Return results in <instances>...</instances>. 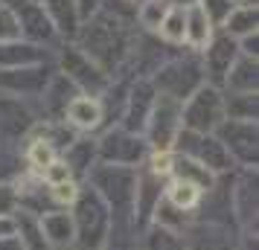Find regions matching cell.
<instances>
[{
    "mask_svg": "<svg viewBox=\"0 0 259 250\" xmlns=\"http://www.w3.org/2000/svg\"><path fill=\"white\" fill-rule=\"evenodd\" d=\"M157 84L163 87V96H172L178 102H184L187 96H192L201 87V70L192 61H178L160 70Z\"/></svg>",
    "mask_w": 259,
    "mask_h": 250,
    "instance_id": "30bf717a",
    "label": "cell"
},
{
    "mask_svg": "<svg viewBox=\"0 0 259 250\" xmlns=\"http://www.w3.org/2000/svg\"><path fill=\"white\" fill-rule=\"evenodd\" d=\"M64 119L79 131H94L102 122V102L96 96H73L64 108Z\"/></svg>",
    "mask_w": 259,
    "mask_h": 250,
    "instance_id": "5bb4252c",
    "label": "cell"
},
{
    "mask_svg": "<svg viewBox=\"0 0 259 250\" xmlns=\"http://www.w3.org/2000/svg\"><path fill=\"white\" fill-rule=\"evenodd\" d=\"M224 119L256 122V93H230L224 99Z\"/></svg>",
    "mask_w": 259,
    "mask_h": 250,
    "instance_id": "7402d4cb",
    "label": "cell"
},
{
    "mask_svg": "<svg viewBox=\"0 0 259 250\" xmlns=\"http://www.w3.org/2000/svg\"><path fill=\"white\" fill-rule=\"evenodd\" d=\"M215 131H219V143L227 148V155L242 160L245 166H256V122L224 119Z\"/></svg>",
    "mask_w": 259,
    "mask_h": 250,
    "instance_id": "52a82bcc",
    "label": "cell"
},
{
    "mask_svg": "<svg viewBox=\"0 0 259 250\" xmlns=\"http://www.w3.org/2000/svg\"><path fill=\"white\" fill-rule=\"evenodd\" d=\"M99 157L105 163H114V166H137L143 160V140L137 134L125 131V128H117V131H108L99 143Z\"/></svg>",
    "mask_w": 259,
    "mask_h": 250,
    "instance_id": "ba28073f",
    "label": "cell"
},
{
    "mask_svg": "<svg viewBox=\"0 0 259 250\" xmlns=\"http://www.w3.org/2000/svg\"><path fill=\"white\" fill-rule=\"evenodd\" d=\"M44 12H47L53 29H59L64 35H76V29H79L76 0H44Z\"/></svg>",
    "mask_w": 259,
    "mask_h": 250,
    "instance_id": "e0dca14e",
    "label": "cell"
},
{
    "mask_svg": "<svg viewBox=\"0 0 259 250\" xmlns=\"http://www.w3.org/2000/svg\"><path fill=\"white\" fill-rule=\"evenodd\" d=\"M207 192L198 189L195 183H189V180H178V178H169V183L163 186V201L178 210V213H189V210H198L201 198H204Z\"/></svg>",
    "mask_w": 259,
    "mask_h": 250,
    "instance_id": "9a60e30c",
    "label": "cell"
},
{
    "mask_svg": "<svg viewBox=\"0 0 259 250\" xmlns=\"http://www.w3.org/2000/svg\"><path fill=\"white\" fill-rule=\"evenodd\" d=\"M41 70H21V67H15V70H0V84L3 87H12V90H41L44 84H47V76L41 79L38 76Z\"/></svg>",
    "mask_w": 259,
    "mask_h": 250,
    "instance_id": "44dd1931",
    "label": "cell"
},
{
    "mask_svg": "<svg viewBox=\"0 0 259 250\" xmlns=\"http://www.w3.org/2000/svg\"><path fill=\"white\" fill-rule=\"evenodd\" d=\"M18 38H21V26H18L15 12L0 6V44H6V41H18Z\"/></svg>",
    "mask_w": 259,
    "mask_h": 250,
    "instance_id": "4dcf8cb0",
    "label": "cell"
},
{
    "mask_svg": "<svg viewBox=\"0 0 259 250\" xmlns=\"http://www.w3.org/2000/svg\"><path fill=\"white\" fill-rule=\"evenodd\" d=\"M184 12H187L184 38H187V41H189L195 49H204V47L212 41V24H210V18L204 15V9H201L198 3H192L189 9H184Z\"/></svg>",
    "mask_w": 259,
    "mask_h": 250,
    "instance_id": "ac0fdd59",
    "label": "cell"
},
{
    "mask_svg": "<svg viewBox=\"0 0 259 250\" xmlns=\"http://www.w3.org/2000/svg\"><path fill=\"white\" fill-rule=\"evenodd\" d=\"M15 18H18V26H21V35L32 38V41H50V38L56 35V29L50 24L44 6L35 3V0H21Z\"/></svg>",
    "mask_w": 259,
    "mask_h": 250,
    "instance_id": "4fadbf2b",
    "label": "cell"
},
{
    "mask_svg": "<svg viewBox=\"0 0 259 250\" xmlns=\"http://www.w3.org/2000/svg\"><path fill=\"white\" fill-rule=\"evenodd\" d=\"M184 26H187V12H184V6H169L157 29H160V35H163L166 41L178 44V41H184Z\"/></svg>",
    "mask_w": 259,
    "mask_h": 250,
    "instance_id": "d4e9b609",
    "label": "cell"
},
{
    "mask_svg": "<svg viewBox=\"0 0 259 250\" xmlns=\"http://www.w3.org/2000/svg\"><path fill=\"white\" fill-rule=\"evenodd\" d=\"M41 59H44V53L32 44H21V41L0 44V70H15L21 64H38Z\"/></svg>",
    "mask_w": 259,
    "mask_h": 250,
    "instance_id": "d6986e66",
    "label": "cell"
},
{
    "mask_svg": "<svg viewBox=\"0 0 259 250\" xmlns=\"http://www.w3.org/2000/svg\"><path fill=\"white\" fill-rule=\"evenodd\" d=\"M79 183L76 180H64V183H56V186H50V201L59 204V207H73L76 198H79Z\"/></svg>",
    "mask_w": 259,
    "mask_h": 250,
    "instance_id": "f1b7e54d",
    "label": "cell"
},
{
    "mask_svg": "<svg viewBox=\"0 0 259 250\" xmlns=\"http://www.w3.org/2000/svg\"><path fill=\"white\" fill-rule=\"evenodd\" d=\"M73 207H76V213H73L76 241L82 244V250H99L111 230V215H114L111 207L94 189H82Z\"/></svg>",
    "mask_w": 259,
    "mask_h": 250,
    "instance_id": "7a4b0ae2",
    "label": "cell"
},
{
    "mask_svg": "<svg viewBox=\"0 0 259 250\" xmlns=\"http://www.w3.org/2000/svg\"><path fill=\"white\" fill-rule=\"evenodd\" d=\"M175 143L181 145V152L184 157L189 160H195L198 166H204L207 172H227L230 163H233V157L227 155V148L219 143V137H212V134H192V131H178Z\"/></svg>",
    "mask_w": 259,
    "mask_h": 250,
    "instance_id": "8992f818",
    "label": "cell"
},
{
    "mask_svg": "<svg viewBox=\"0 0 259 250\" xmlns=\"http://www.w3.org/2000/svg\"><path fill=\"white\" fill-rule=\"evenodd\" d=\"M184 3H189V6H192V3H195V0H178V6H184Z\"/></svg>",
    "mask_w": 259,
    "mask_h": 250,
    "instance_id": "d590c367",
    "label": "cell"
},
{
    "mask_svg": "<svg viewBox=\"0 0 259 250\" xmlns=\"http://www.w3.org/2000/svg\"><path fill=\"white\" fill-rule=\"evenodd\" d=\"M224 122V96L212 84H201L187 105H181V128L192 134H212Z\"/></svg>",
    "mask_w": 259,
    "mask_h": 250,
    "instance_id": "277c9868",
    "label": "cell"
},
{
    "mask_svg": "<svg viewBox=\"0 0 259 250\" xmlns=\"http://www.w3.org/2000/svg\"><path fill=\"white\" fill-rule=\"evenodd\" d=\"M224 82L230 93H256V59H236Z\"/></svg>",
    "mask_w": 259,
    "mask_h": 250,
    "instance_id": "ffe728a7",
    "label": "cell"
},
{
    "mask_svg": "<svg viewBox=\"0 0 259 250\" xmlns=\"http://www.w3.org/2000/svg\"><path fill=\"white\" fill-rule=\"evenodd\" d=\"M61 67H64V76H67V82L79 84L84 90H91L88 96H94L96 90H102L105 87V70H99L94 61L84 56L79 47H67L64 49V56H61Z\"/></svg>",
    "mask_w": 259,
    "mask_h": 250,
    "instance_id": "9c48e42d",
    "label": "cell"
},
{
    "mask_svg": "<svg viewBox=\"0 0 259 250\" xmlns=\"http://www.w3.org/2000/svg\"><path fill=\"white\" fill-rule=\"evenodd\" d=\"M94 143H88V140H76V143L67 148V166L70 172H91V160H94Z\"/></svg>",
    "mask_w": 259,
    "mask_h": 250,
    "instance_id": "4316f807",
    "label": "cell"
},
{
    "mask_svg": "<svg viewBox=\"0 0 259 250\" xmlns=\"http://www.w3.org/2000/svg\"><path fill=\"white\" fill-rule=\"evenodd\" d=\"M154 90L152 84L140 82L137 87H134V93H131L128 99V114H125V131H140V128H146V119H149V114H152V105H154Z\"/></svg>",
    "mask_w": 259,
    "mask_h": 250,
    "instance_id": "2e32d148",
    "label": "cell"
},
{
    "mask_svg": "<svg viewBox=\"0 0 259 250\" xmlns=\"http://www.w3.org/2000/svg\"><path fill=\"white\" fill-rule=\"evenodd\" d=\"M96 6H99V0H76V9H79V21L82 18H91L96 12Z\"/></svg>",
    "mask_w": 259,
    "mask_h": 250,
    "instance_id": "e575fe53",
    "label": "cell"
},
{
    "mask_svg": "<svg viewBox=\"0 0 259 250\" xmlns=\"http://www.w3.org/2000/svg\"><path fill=\"white\" fill-rule=\"evenodd\" d=\"M166 9H169V6H166L163 0H149V3H143V9H140V24L149 26V29H157V26H160V21H163Z\"/></svg>",
    "mask_w": 259,
    "mask_h": 250,
    "instance_id": "f546056e",
    "label": "cell"
},
{
    "mask_svg": "<svg viewBox=\"0 0 259 250\" xmlns=\"http://www.w3.org/2000/svg\"><path fill=\"white\" fill-rule=\"evenodd\" d=\"M198 6L210 18V24H224L227 15L236 9V0H198Z\"/></svg>",
    "mask_w": 259,
    "mask_h": 250,
    "instance_id": "83f0119b",
    "label": "cell"
},
{
    "mask_svg": "<svg viewBox=\"0 0 259 250\" xmlns=\"http://www.w3.org/2000/svg\"><path fill=\"white\" fill-rule=\"evenodd\" d=\"M181 105L172 96H157L152 105V114L146 119V128H149V140H152L154 152H172L175 137L181 131Z\"/></svg>",
    "mask_w": 259,
    "mask_h": 250,
    "instance_id": "5b68a950",
    "label": "cell"
},
{
    "mask_svg": "<svg viewBox=\"0 0 259 250\" xmlns=\"http://www.w3.org/2000/svg\"><path fill=\"white\" fill-rule=\"evenodd\" d=\"M236 56H239V44H236L230 35H222V38H215V41L207 44L204 70H207V76H210L212 87L227 79V73H230V67H233Z\"/></svg>",
    "mask_w": 259,
    "mask_h": 250,
    "instance_id": "7c38bea8",
    "label": "cell"
},
{
    "mask_svg": "<svg viewBox=\"0 0 259 250\" xmlns=\"http://www.w3.org/2000/svg\"><path fill=\"white\" fill-rule=\"evenodd\" d=\"M149 250H187L184 247V236L178 230H169V227H154L149 233V241H146Z\"/></svg>",
    "mask_w": 259,
    "mask_h": 250,
    "instance_id": "484cf974",
    "label": "cell"
},
{
    "mask_svg": "<svg viewBox=\"0 0 259 250\" xmlns=\"http://www.w3.org/2000/svg\"><path fill=\"white\" fill-rule=\"evenodd\" d=\"M94 61L99 70H111L122 56H125V32L117 18L111 15H96L88 21L82 32V47H79Z\"/></svg>",
    "mask_w": 259,
    "mask_h": 250,
    "instance_id": "6da1fadb",
    "label": "cell"
},
{
    "mask_svg": "<svg viewBox=\"0 0 259 250\" xmlns=\"http://www.w3.org/2000/svg\"><path fill=\"white\" fill-rule=\"evenodd\" d=\"M15 204H18L15 189L12 186H6V183H0V215H9L15 210Z\"/></svg>",
    "mask_w": 259,
    "mask_h": 250,
    "instance_id": "d6a6232c",
    "label": "cell"
},
{
    "mask_svg": "<svg viewBox=\"0 0 259 250\" xmlns=\"http://www.w3.org/2000/svg\"><path fill=\"white\" fill-rule=\"evenodd\" d=\"M38 227L41 236L53 250H67L76 244V224H73V213L67 210H53V213H38Z\"/></svg>",
    "mask_w": 259,
    "mask_h": 250,
    "instance_id": "8fae6325",
    "label": "cell"
},
{
    "mask_svg": "<svg viewBox=\"0 0 259 250\" xmlns=\"http://www.w3.org/2000/svg\"><path fill=\"white\" fill-rule=\"evenodd\" d=\"M224 29H227L230 38L253 35V32H256V9H250V6L233 9V12L227 15V21H224Z\"/></svg>",
    "mask_w": 259,
    "mask_h": 250,
    "instance_id": "603a6c76",
    "label": "cell"
},
{
    "mask_svg": "<svg viewBox=\"0 0 259 250\" xmlns=\"http://www.w3.org/2000/svg\"><path fill=\"white\" fill-rule=\"evenodd\" d=\"M15 236H18V221H15V215H0V241L15 238Z\"/></svg>",
    "mask_w": 259,
    "mask_h": 250,
    "instance_id": "836d02e7",
    "label": "cell"
},
{
    "mask_svg": "<svg viewBox=\"0 0 259 250\" xmlns=\"http://www.w3.org/2000/svg\"><path fill=\"white\" fill-rule=\"evenodd\" d=\"M41 178H44V183H47V186H56V183L73 180V172H70V166H67L64 160H56L53 166H47L44 172H41Z\"/></svg>",
    "mask_w": 259,
    "mask_h": 250,
    "instance_id": "1f68e13d",
    "label": "cell"
},
{
    "mask_svg": "<svg viewBox=\"0 0 259 250\" xmlns=\"http://www.w3.org/2000/svg\"><path fill=\"white\" fill-rule=\"evenodd\" d=\"M59 160V148L53 143H47L44 137H35L32 143H29V148H26V163L32 166V172H44L47 166H53Z\"/></svg>",
    "mask_w": 259,
    "mask_h": 250,
    "instance_id": "cb8c5ba5",
    "label": "cell"
},
{
    "mask_svg": "<svg viewBox=\"0 0 259 250\" xmlns=\"http://www.w3.org/2000/svg\"><path fill=\"white\" fill-rule=\"evenodd\" d=\"M91 180H94V192L108 204V207H114L117 213L134 210L137 172L131 166H114V163L91 166Z\"/></svg>",
    "mask_w": 259,
    "mask_h": 250,
    "instance_id": "3957f363",
    "label": "cell"
}]
</instances>
